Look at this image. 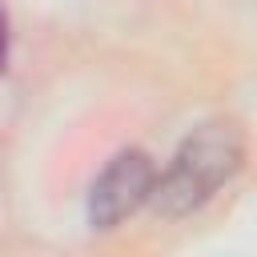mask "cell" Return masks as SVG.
Instances as JSON below:
<instances>
[{
  "label": "cell",
  "mask_w": 257,
  "mask_h": 257,
  "mask_svg": "<svg viewBox=\"0 0 257 257\" xmlns=\"http://www.w3.org/2000/svg\"><path fill=\"white\" fill-rule=\"evenodd\" d=\"M241 161H245V133H241V124L225 120V116L205 120V124H197L181 141L173 165L157 177L149 201L157 205L161 217H185V213L201 209L225 181H233Z\"/></svg>",
  "instance_id": "cell-1"
},
{
  "label": "cell",
  "mask_w": 257,
  "mask_h": 257,
  "mask_svg": "<svg viewBox=\"0 0 257 257\" xmlns=\"http://www.w3.org/2000/svg\"><path fill=\"white\" fill-rule=\"evenodd\" d=\"M153 185H157V169H153L149 153H141V149L116 153V157L104 165V173L92 181L88 221H92L96 229L120 225L124 217H133V213L153 197Z\"/></svg>",
  "instance_id": "cell-2"
},
{
  "label": "cell",
  "mask_w": 257,
  "mask_h": 257,
  "mask_svg": "<svg viewBox=\"0 0 257 257\" xmlns=\"http://www.w3.org/2000/svg\"><path fill=\"white\" fill-rule=\"evenodd\" d=\"M4 60H8V16H4V4H0V72H4Z\"/></svg>",
  "instance_id": "cell-3"
}]
</instances>
